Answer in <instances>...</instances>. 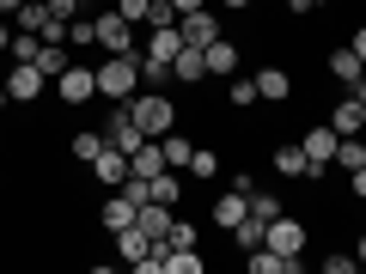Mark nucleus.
<instances>
[{
	"label": "nucleus",
	"instance_id": "nucleus-1",
	"mask_svg": "<svg viewBox=\"0 0 366 274\" xmlns=\"http://www.w3.org/2000/svg\"><path fill=\"white\" fill-rule=\"evenodd\" d=\"M122 110L134 116V128H141L147 141H165V134L177 128V104H171L165 91H134V98H122Z\"/></svg>",
	"mask_w": 366,
	"mask_h": 274
},
{
	"label": "nucleus",
	"instance_id": "nucleus-2",
	"mask_svg": "<svg viewBox=\"0 0 366 274\" xmlns=\"http://www.w3.org/2000/svg\"><path fill=\"white\" fill-rule=\"evenodd\" d=\"M134 86H141V55H110V61H98V98H110V104H122V98H134Z\"/></svg>",
	"mask_w": 366,
	"mask_h": 274
},
{
	"label": "nucleus",
	"instance_id": "nucleus-3",
	"mask_svg": "<svg viewBox=\"0 0 366 274\" xmlns=\"http://www.w3.org/2000/svg\"><path fill=\"white\" fill-rule=\"evenodd\" d=\"M300 146H305V183H324V177H330V165H336L342 134L330 128V122H312V128L300 134Z\"/></svg>",
	"mask_w": 366,
	"mask_h": 274
},
{
	"label": "nucleus",
	"instance_id": "nucleus-4",
	"mask_svg": "<svg viewBox=\"0 0 366 274\" xmlns=\"http://www.w3.org/2000/svg\"><path fill=\"white\" fill-rule=\"evenodd\" d=\"M262 244H269V250H281V256H305V244H312V225H305V220H293V213H274V220H269V232H262Z\"/></svg>",
	"mask_w": 366,
	"mask_h": 274
},
{
	"label": "nucleus",
	"instance_id": "nucleus-5",
	"mask_svg": "<svg viewBox=\"0 0 366 274\" xmlns=\"http://www.w3.org/2000/svg\"><path fill=\"white\" fill-rule=\"evenodd\" d=\"M92 37H98L104 55H129L134 49V25L122 13H98V19H92Z\"/></svg>",
	"mask_w": 366,
	"mask_h": 274
},
{
	"label": "nucleus",
	"instance_id": "nucleus-6",
	"mask_svg": "<svg viewBox=\"0 0 366 274\" xmlns=\"http://www.w3.org/2000/svg\"><path fill=\"white\" fill-rule=\"evenodd\" d=\"M43 86H49V73H43L37 61H13V67H6V91H13V104H37Z\"/></svg>",
	"mask_w": 366,
	"mask_h": 274
},
{
	"label": "nucleus",
	"instance_id": "nucleus-7",
	"mask_svg": "<svg viewBox=\"0 0 366 274\" xmlns=\"http://www.w3.org/2000/svg\"><path fill=\"white\" fill-rule=\"evenodd\" d=\"M55 98H61V104H86V98H98V67L74 61L61 79H55Z\"/></svg>",
	"mask_w": 366,
	"mask_h": 274
},
{
	"label": "nucleus",
	"instance_id": "nucleus-8",
	"mask_svg": "<svg viewBox=\"0 0 366 274\" xmlns=\"http://www.w3.org/2000/svg\"><path fill=\"white\" fill-rule=\"evenodd\" d=\"M202 61H208V79H232L238 67H244V55H238V43H226V37H214L208 49H202Z\"/></svg>",
	"mask_w": 366,
	"mask_h": 274
},
{
	"label": "nucleus",
	"instance_id": "nucleus-9",
	"mask_svg": "<svg viewBox=\"0 0 366 274\" xmlns=\"http://www.w3.org/2000/svg\"><path fill=\"white\" fill-rule=\"evenodd\" d=\"M104 141H110V146H117V153H134V146H141V141H147V134H141V128H134V116H129V110H122V104H117V110H110V116H104Z\"/></svg>",
	"mask_w": 366,
	"mask_h": 274
},
{
	"label": "nucleus",
	"instance_id": "nucleus-10",
	"mask_svg": "<svg viewBox=\"0 0 366 274\" xmlns=\"http://www.w3.org/2000/svg\"><path fill=\"white\" fill-rule=\"evenodd\" d=\"M177 31H183V43H196V49H208V43L220 37V19H214L208 6H196V13H183V19H177Z\"/></svg>",
	"mask_w": 366,
	"mask_h": 274
},
{
	"label": "nucleus",
	"instance_id": "nucleus-11",
	"mask_svg": "<svg viewBox=\"0 0 366 274\" xmlns=\"http://www.w3.org/2000/svg\"><path fill=\"white\" fill-rule=\"evenodd\" d=\"M330 128L336 134H366V110H360V98H336V104H330Z\"/></svg>",
	"mask_w": 366,
	"mask_h": 274
},
{
	"label": "nucleus",
	"instance_id": "nucleus-12",
	"mask_svg": "<svg viewBox=\"0 0 366 274\" xmlns=\"http://www.w3.org/2000/svg\"><path fill=\"white\" fill-rule=\"evenodd\" d=\"M92 177L104 183V189H122V177H129V153H117V146H104V153L92 158Z\"/></svg>",
	"mask_w": 366,
	"mask_h": 274
},
{
	"label": "nucleus",
	"instance_id": "nucleus-13",
	"mask_svg": "<svg viewBox=\"0 0 366 274\" xmlns=\"http://www.w3.org/2000/svg\"><path fill=\"white\" fill-rule=\"evenodd\" d=\"M257 91H262V104H287V98H293V73H287V67H262Z\"/></svg>",
	"mask_w": 366,
	"mask_h": 274
},
{
	"label": "nucleus",
	"instance_id": "nucleus-14",
	"mask_svg": "<svg viewBox=\"0 0 366 274\" xmlns=\"http://www.w3.org/2000/svg\"><path fill=\"white\" fill-rule=\"evenodd\" d=\"M171 79H183V86H202V79H208V61H202L196 43H183V49H177V61H171Z\"/></svg>",
	"mask_w": 366,
	"mask_h": 274
},
{
	"label": "nucleus",
	"instance_id": "nucleus-15",
	"mask_svg": "<svg viewBox=\"0 0 366 274\" xmlns=\"http://www.w3.org/2000/svg\"><path fill=\"white\" fill-rule=\"evenodd\" d=\"M244 213H250V196H244V189H226V196L214 201V225H220V232H232Z\"/></svg>",
	"mask_w": 366,
	"mask_h": 274
},
{
	"label": "nucleus",
	"instance_id": "nucleus-16",
	"mask_svg": "<svg viewBox=\"0 0 366 274\" xmlns=\"http://www.w3.org/2000/svg\"><path fill=\"white\" fill-rule=\"evenodd\" d=\"M171 220H177V208H165V201H147V208L134 213V225H141V232L153 238V244H159V238L171 232Z\"/></svg>",
	"mask_w": 366,
	"mask_h": 274
},
{
	"label": "nucleus",
	"instance_id": "nucleus-17",
	"mask_svg": "<svg viewBox=\"0 0 366 274\" xmlns=\"http://www.w3.org/2000/svg\"><path fill=\"white\" fill-rule=\"evenodd\" d=\"M134 213H141V208H134V201H129V196H122V189H117V196H110L104 208H98V220H104V232L117 238L122 225H134Z\"/></svg>",
	"mask_w": 366,
	"mask_h": 274
},
{
	"label": "nucleus",
	"instance_id": "nucleus-18",
	"mask_svg": "<svg viewBox=\"0 0 366 274\" xmlns=\"http://www.w3.org/2000/svg\"><path fill=\"white\" fill-rule=\"evenodd\" d=\"M129 171H134V177H159V171H165V146H159V141H141V146L129 153Z\"/></svg>",
	"mask_w": 366,
	"mask_h": 274
},
{
	"label": "nucleus",
	"instance_id": "nucleus-19",
	"mask_svg": "<svg viewBox=\"0 0 366 274\" xmlns=\"http://www.w3.org/2000/svg\"><path fill=\"white\" fill-rule=\"evenodd\" d=\"M281 177H293V183H305V146L293 141V146H274V158H269Z\"/></svg>",
	"mask_w": 366,
	"mask_h": 274
},
{
	"label": "nucleus",
	"instance_id": "nucleus-20",
	"mask_svg": "<svg viewBox=\"0 0 366 274\" xmlns=\"http://www.w3.org/2000/svg\"><path fill=\"white\" fill-rule=\"evenodd\" d=\"M360 73H366V67H360V55H354L348 43H342V49H330V79H342V86H354Z\"/></svg>",
	"mask_w": 366,
	"mask_h": 274
},
{
	"label": "nucleus",
	"instance_id": "nucleus-21",
	"mask_svg": "<svg viewBox=\"0 0 366 274\" xmlns=\"http://www.w3.org/2000/svg\"><path fill=\"white\" fill-rule=\"evenodd\" d=\"M159 146H165V165H171V171H183V165H189V153H196V141H189L183 128H171Z\"/></svg>",
	"mask_w": 366,
	"mask_h": 274
},
{
	"label": "nucleus",
	"instance_id": "nucleus-22",
	"mask_svg": "<svg viewBox=\"0 0 366 274\" xmlns=\"http://www.w3.org/2000/svg\"><path fill=\"white\" fill-rule=\"evenodd\" d=\"M37 67H43L49 79H61L67 67H74V55H67V43H43V49H37Z\"/></svg>",
	"mask_w": 366,
	"mask_h": 274
},
{
	"label": "nucleus",
	"instance_id": "nucleus-23",
	"mask_svg": "<svg viewBox=\"0 0 366 274\" xmlns=\"http://www.w3.org/2000/svg\"><path fill=\"white\" fill-rule=\"evenodd\" d=\"M104 146H110V141H104V128H79V134H74V158H79L86 171H92V158L104 153Z\"/></svg>",
	"mask_w": 366,
	"mask_h": 274
},
{
	"label": "nucleus",
	"instance_id": "nucleus-24",
	"mask_svg": "<svg viewBox=\"0 0 366 274\" xmlns=\"http://www.w3.org/2000/svg\"><path fill=\"white\" fill-rule=\"evenodd\" d=\"M177 196H183V171H159V177H153V201H165V208H177Z\"/></svg>",
	"mask_w": 366,
	"mask_h": 274
},
{
	"label": "nucleus",
	"instance_id": "nucleus-25",
	"mask_svg": "<svg viewBox=\"0 0 366 274\" xmlns=\"http://www.w3.org/2000/svg\"><path fill=\"white\" fill-rule=\"evenodd\" d=\"M183 171H189V177H202V183H208V177H220V153H214V146H196Z\"/></svg>",
	"mask_w": 366,
	"mask_h": 274
},
{
	"label": "nucleus",
	"instance_id": "nucleus-26",
	"mask_svg": "<svg viewBox=\"0 0 366 274\" xmlns=\"http://www.w3.org/2000/svg\"><path fill=\"white\" fill-rule=\"evenodd\" d=\"M336 165H342V171H360V165H366V141H360V134H342Z\"/></svg>",
	"mask_w": 366,
	"mask_h": 274
},
{
	"label": "nucleus",
	"instance_id": "nucleus-27",
	"mask_svg": "<svg viewBox=\"0 0 366 274\" xmlns=\"http://www.w3.org/2000/svg\"><path fill=\"white\" fill-rule=\"evenodd\" d=\"M13 19H19V31H43V19H49V0H25Z\"/></svg>",
	"mask_w": 366,
	"mask_h": 274
},
{
	"label": "nucleus",
	"instance_id": "nucleus-28",
	"mask_svg": "<svg viewBox=\"0 0 366 274\" xmlns=\"http://www.w3.org/2000/svg\"><path fill=\"white\" fill-rule=\"evenodd\" d=\"M37 49H43L37 31H13V49H6V55H13V61H37Z\"/></svg>",
	"mask_w": 366,
	"mask_h": 274
},
{
	"label": "nucleus",
	"instance_id": "nucleus-29",
	"mask_svg": "<svg viewBox=\"0 0 366 274\" xmlns=\"http://www.w3.org/2000/svg\"><path fill=\"white\" fill-rule=\"evenodd\" d=\"M196 238H202V232H196V220H171L165 244H171V250H196Z\"/></svg>",
	"mask_w": 366,
	"mask_h": 274
},
{
	"label": "nucleus",
	"instance_id": "nucleus-30",
	"mask_svg": "<svg viewBox=\"0 0 366 274\" xmlns=\"http://www.w3.org/2000/svg\"><path fill=\"white\" fill-rule=\"evenodd\" d=\"M232 104H238V110H257V104H262L257 79H238V73H232Z\"/></svg>",
	"mask_w": 366,
	"mask_h": 274
},
{
	"label": "nucleus",
	"instance_id": "nucleus-31",
	"mask_svg": "<svg viewBox=\"0 0 366 274\" xmlns=\"http://www.w3.org/2000/svg\"><path fill=\"white\" fill-rule=\"evenodd\" d=\"M250 213L274 220V213H287V208H281V196H269V189H250Z\"/></svg>",
	"mask_w": 366,
	"mask_h": 274
},
{
	"label": "nucleus",
	"instance_id": "nucleus-32",
	"mask_svg": "<svg viewBox=\"0 0 366 274\" xmlns=\"http://www.w3.org/2000/svg\"><path fill=\"white\" fill-rule=\"evenodd\" d=\"M141 79H147V86H165V79H171V61H153V55H141Z\"/></svg>",
	"mask_w": 366,
	"mask_h": 274
},
{
	"label": "nucleus",
	"instance_id": "nucleus-33",
	"mask_svg": "<svg viewBox=\"0 0 366 274\" xmlns=\"http://www.w3.org/2000/svg\"><path fill=\"white\" fill-rule=\"evenodd\" d=\"M117 13L129 19V25H147V13H153V0H117Z\"/></svg>",
	"mask_w": 366,
	"mask_h": 274
},
{
	"label": "nucleus",
	"instance_id": "nucleus-34",
	"mask_svg": "<svg viewBox=\"0 0 366 274\" xmlns=\"http://www.w3.org/2000/svg\"><path fill=\"white\" fill-rule=\"evenodd\" d=\"M67 43H79V49H98V37H92V19H74V25H67Z\"/></svg>",
	"mask_w": 366,
	"mask_h": 274
},
{
	"label": "nucleus",
	"instance_id": "nucleus-35",
	"mask_svg": "<svg viewBox=\"0 0 366 274\" xmlns=\"http://www.w3.org/2000/svg\"><path fill=\"white\" fill-rule=\"evenodd\" d=\"M67 25H74V19H55V13H49V19H43V31H37V37H43V43H67Z\"/></svg>",
	"mask_w": 366,
	"mask_h": 274
},
{
	"label": "nucleus",
	"instance_id": "nucleus-36",
	"mask_svg": "<svg viewBox=\"0 0 366 274\" xmlns=\"http://www.w3.org/2000/svg\"><path fill=\"white\" fill-rule=\"evenodd\" d=\"M153 25H177V6H171V0H153V13H147V31Z\"/></svg>",
	"mask_w": 366,
	"mask_h": 274
},
{
	"label": "nucleus",
	"instance_id": "nucleus-37",
	"mask_svg": "<svg viewBox=\"0 0 366 274\" xmlns=\"http://www.w3.org/2000/svg\"><path fill=\"white\" fill-rule=\"evenodd\" d=\"M360 268V256H324V274H354Z\"/></svg>",
	"mask_w": 366,
	"mask_h": 274
},
{
	"label": "nucleus",
	"instance_id": "nucleus-38",
	"mask_svg": "<svg viewBox=\"0 0 366 274\" xmlns=\"http://www.w3.org/2000/svg\"><path fill=\"white\" fill-rule=\"evenodd\" d=\"M79 6H86V0H49V13H55V19H79Z\"/></svg>",
	"mask_w": 366,
	"mask_h": 274
},
{
	"label": "nucleus",
	"instance_id": "nucleus-39",
	"mask_svg": "<svg viewBox=\"0 0 366 274\" xmlns=\"http://www.w3.org/2000/svg\"><path fill=\"white\" fill-rule=\"evenodd\" d=\"M348 196H354V201H366V165H360V171H348Z\"/></svg>",
	"mask_w": 366,
	"mask_h": 274
},
{
	"label": "nucleus",
	"instance_id": "nucleus-40",
	"mask_svg": "<svg viewBox=\"0 0 366 274\" xmlns=\"http://www.w3.org/2000/svg\"><path fill=\"white\" fill-rule=\"evenodd\" d=\"M348 49H354V55H360V67H366V25H360V31H354V37H348Z\"/></svg>",
	"mask_w": 366,
	"mask_h": 274
},
{
	"label": "nucleus",
	"instance_id": "nucleus-41",
	"mask_svg": "<svg viewBox=\"0 0 366 274\" xmlns=\"http://www.w3.org/2000/svg\"><path fill=\"white\" fill-rule=\"evenodd\" d=\"M171 6H177V19H183V13H196V6H208V0H171Z\"/></svg>",
	"mask_w": 366,
	"mask_h": 274
},
{
	"label": "nucleus",
	"instance_id": "nucleus-42",
	"mask_svg": "<svg viewBox=\"0 0 366 274\" xmlns=\"http://www.w3.org/2000/svg\"><path fill=\"white\" fill-rule=\"evenodd\" d=\"M226 13H250V6H257V0H220Z\"/></svg>",
	"mask_w": 366,
	"mask_h": 274
},
{
	"label": "nucleus",
	"instance_id": "nucleus-43",
	"mask_svg": "<svg viewBox=\"0 0 366 274\" xmlns=\"http://www.w3.org/2000/svg\"><path fill=\"white\" fill-rule=\"evenodd\" d=\"M348 91H354V98H360V110H366V73H360V79H354V86H348Z\"/></svg>",
	"mask_w": 366,
	"mask_h": 274
},
{
	"label": "nucleus",
	"instance_id": "nucleus-44",
	"mask_svg": "<svg viewBox=\"0 0 366 274\" xmlns=\"http://www.w3.org/2000/svg\"><path fill=\"white\" fill-rule=\"evenodd\" d=\"M6 110H13V91H6V79H0V116H6Z\"/></svg>",
	"mask_w": 366,
	"mask_h": 274
},
{
	"label": "nucleus",
	"instance_id": "nucleus-45",
	"mask_svg": "<svg viewBox=\"0 0 366 274\" xmlns=\"http://www.w3.org/2000/svg\"><path fill=\"white\" fill-rule=\"evenodd\" d=\"M6 49H13V31H6V19H0V55H6Z\"/></svg>",
	"mask_w": 366,
	"mask_h": 274
},
{
	"label": "nucleus",
	"instance_id": "nucleus-46",
	"mask_svg": "<svg viewBox=\"0 0 366 274\" xmlns=\"http://www.w3.org/2000/svg\"><path fill=\"white\" fill-rule=\"evenodd\" d=\"M19 6H25V0H0V13H19Z\"/></svg>",
	"mask_w": 366,
	"mask_h": 274
},
{
	"label": "nucleus",
	"instance_id": "nucleus-47",
	"mask_svg": "<svg viewBox=\"0 0 366 274\" xmlns=\"http://www.w3.org/2000/svg\"><path fill=\"white\" fill-rule=\"evenodd\" d=\"M354 256H360V262H366V238H360V244H354Z\"/></svg>",
	"mask_w": 366,
	"mask_h": 274
},
{
	"label": "nucleus",
	"instance_id": "nucleus-48",
	"mask_svg": "<svg viewBox=\"0 0 366 274\" xmlns=\"http://www.w3.org/2000/svg\"><path fill=\"white\" fill-rule=\"evenodd\" d=\"M312 6H324V0H312Z\"/></svg>",
	"mask_w": 366,
	"mask_h": 274
}]
</instances>
